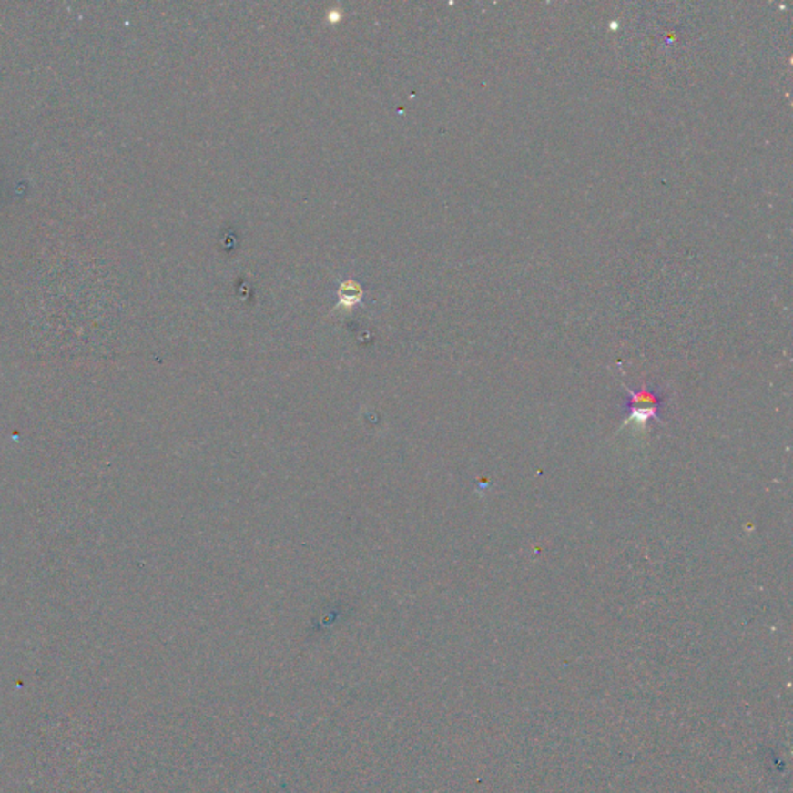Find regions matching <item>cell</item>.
I'll use <instances>...</instances> for the list:
<instances>
[{"mask_svg": "<svg viewBox=\"0 0 793 793\" xmlns=\"http://www.w3.org/2000/svg\"><path fill=\"white\" fill-rule=\"evenodd\" d=\"M664 397L656 388H648L643 384L640 391H627L626 412L627 422L646 423L651 421H660Z\"/></svg>", "mask_w": 793, "mask_h": 793, "instance_id": "6da1fadb", "label": "cell"}]
</instances>
